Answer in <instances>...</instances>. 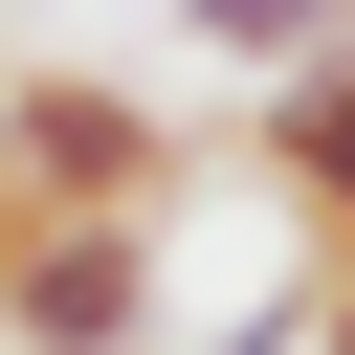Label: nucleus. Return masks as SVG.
Here are the masks:
<instances>
[{
  "label": "nucleus",
  "instance_id": "f257e3e1",
  "mask_svg": "<svg viewBox=\"0 0 355 355\" xmlns=\"http://www.w3.org/2000/svg\"><path fill=\"white\" fill-rule=\"evenodd\" d=\"M0 200L22 222H155L178 200V111L111 67H0Z\"/></svg>",
  "mask_w": 355,
  "mask_h": 355
},
{
  "label": "nucleus",
  "instance_id": "f03ea898",
  "mask_svg": "<svg viewBox=\"0 0 355 355\" xmlns=\"http://www.w3.org/2000/svg\"><path fill=\"white\" fill-rule=\"evenodd\" d=\"M155 222H22L0 200V355H155Z\"/></svg>",
  "mask_w": 355,
  "mask_h": 355
},
{
  "label": "nucleus",
  "instance_id": "7ed1b4c3",
  "mask_svg": "<svg viewBox=\"0 0 355 355\" xmlns=\"http://www.w3.org/2000/svg\"><path fill=\"white\" fill-rule=\"evenodd\" d=\"M244 178L311 222V244H355V44H311V67H266V111H244Z\"/></svg>",
  "mask_w": 355,
  "mask_h": 355
},
{
  "label": "nucleus",
  "instance_id": "20e7f679",
  "mask_svg": "<svg viewBox=\"0 0 355 355\" xmlns=\"http://www.w3.org/2000/svg\"><path fill=\"white\" fill-rule=\"evenodd\" d=\"M178 22H200L244 89H266V67H311V44H355V0H178Z\"/></svg>",
  "mask_w": 355,
  "mask_h": 355
},
{
  "label": "nucleus",
  "instance_id": "39448f33",
  "mask_svg": "<svg viewBox=\"0 0 355 355\" xmlns=\"http://www.w3.org/2000/svg\"><path fill=\"white\" fill-rule=\"evenodd\" d=\"M311 355H355V244H311Z\"/></svg>",
  "mask_w": 355,
  "mask_h": 355
},
{
  "label": "nucleus",
  "instance_id": "423d86ee",
  "mask_svg": "<svg viewBox=\"0 0 355 355\" xmlns=\"http://www.w3.org/2000/svg\"><path fill=\"white\" fill-rule=\"evenodd\" d=\"M222 355H311V288H266V311H244V333H222Z\"/></svg>",
  "mask_w": 355,
  "mask_h": 355
}]
</instances>
